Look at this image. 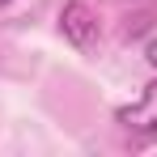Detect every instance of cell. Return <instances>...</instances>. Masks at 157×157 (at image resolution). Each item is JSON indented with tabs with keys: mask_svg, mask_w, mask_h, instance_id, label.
I'll list each match as a JSON object with an SVG mask.
<instances>
[{
	"mask_svg": "<svg viewBox=\"0 0 157 157\" xmlns=\"http://www.w3.org/2000/svg\"><path fill=\"white\" fill-rule=\"evenodd\" d=\"M144 59H149V64H153V68H157V38H153V43H149V47H144Z\"/></svg>",
	"mask_w": 157,
	"mask_h": 157,
	"instance_id": "3957f363",
	"label": "cell"
},
{
	"mask_svg": "<svg viewBox=\"0 0 157 157\" xmlns=\"http://www.w3.org/2000/svg\"><path fill=\"white\" fill-rule=\"evenodd\" d=\"M0 4H9V0H0Z\"/></svg>",
	"mask_w": 157,
	"mask_h": 157,
	"instance_id": "277c9868",
	"label": "cell"
},
{
	"mask_svg": "<svg viewBox=\"0 0 157 157\" xmlns=\"http://www.w3.org/2000/svg\"><path fill=\"white\" fill-rule=\"evenodd\" d=\"M115 119L123 123L128 132H140V136H157V81H149L140 89V98L132 106H119Z\"/></svg>",
	"mask_w": 157,
	"mask_h": 157,
	"instance_id": "6da1fadb",
	"label": "cell"
},
{
	"mask_svg": "<svg viewBox=\"0 0 157 157\" xmlns=\"http://www.w3.org/2000/svg\"><path fill=\"white\" fill-rule=\"evenodd\" d=\"M59 30H64V38H68L72 47H81V51L98 43V17H94V9L81 4V0L64 4V13H59Z\"/></svg>",
	"mask_w": 157,
	"mask_h": 157,
	"instance_id": "7a4b0ae2",
	"label": "cell"
}]
</instances>
